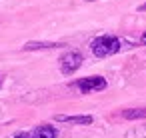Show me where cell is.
Instances as JSON below:
<instances>
[{"label":"cell","mask_w":146,"mask_h":138,"mask_svg":"<svg viewBox=\"0 0 146 138\" xmlns=\"http://www.w3.org/2000/svg\"><path fill=\"white\" fill-rule=\"evenodd\" d=\"M56 122H68V124H92L94 118L92 116H64V114H56L54 116Z\"/></svg>","instance_id":"obj_4"},{"label":"cell","mask_w":146,"mask_h":138,"mask_svg":"<svg viewBox=\"0 0 146 138\" xmlns=\"http://www.w3.org/2000/svg\"><path fill=\"white\" fill-rule=\"evenodd\" d=\"M122 118H126V120H142V118H146V108H130V110H124L122 112Z\"/></svg>","instance_id":"obj_7"},{"label":"cell","mask_w":146,"mask_h":138,"mask_svg":"<svg viewBox=\"0 0 146 138\" xmlns=\"http://www.w3.org/2000/svg\"><path fill=\"white\" fill-rule=\"evenodd\" d=\"M72 86L78 88L82 94H90V92H100V90H104L108 84H106V78H102V76H88V78L76 80Z\"/></svg>","instance_id":"obj_2"},{"label":"cell","mask_w":146,"mask_h":138,"mask_svg":"<svg viewBox=\"0 0 146 138\" xmlns=\"http://www.w3.org/2000/svg\"><path fill=\"white\" fill-rule=\"evenodd\" d=\"M122 44L124 42L120 38L104 34V36H98V38H94L90 42V50H92V54L96 58H106V56H112V54L120 52L122 50Z\"/></svg>","instance_id":"obj_1"},{"label":"cell","mask_w":146,"mask_h":138,"mask_svg":"<svg viewBox=\"0 0 146 138\" xmlns=\"http://www.w3.org/2000/svg\"><path fill=\"white\" fill-rule=\"evenodd\" d=\"M138 12H146V4H142V6H138Z\"/></svg>","instance_id":"obj_10"},{"label":"cell","mask_w":146,"mask_h":138,"mask_svg":"<svg viewBox=\"0 0 146 138\" xmlns=\"http://www.w3.org/2000/svg\"><path fill=\"white\" fill-rule=\"evenodd\" d=\"M62 42H26L22 50H46V48H60Z\"/></svg>","instance_id":"obj_6"},{"label":"cell","mask_w":146,"mask_h":138,"mask_svg":"<svg viewBox=\"0 0 146 138\" xmlns=\"http://www.w3.org/2000/svg\"><path fill=\"white\" fill-rule=\"evenodd\" d=\"M82 62H84V58H82V54L80 52H76V50H72V52H66L62 58H60V70H62V74H74L80 66H82Z\"/></svg>","instance_id":"obj_3"},{"label":"cell","mask_w":146,"mask_h":138,"mask_svg":"<svg viewBox=\"0 0 146 138\" xmlns=\"http://www.w3.org/2000/svg\"><path fill=\"white\" fill-rule=\"evenodd\" d=\"M0 84H2V80H0Z\"/></svg>","instance_id":"obj_11"},{"label":"cell","mask_w":146,"mask_h":138,"mask_svg":"<svg viewBox=\"0 0 146 138\" xmlns=\"http://www.w3.org/2000/svg\"><path fill=\"white\" fill-rule=\"evenodd\" d=\"M32 134H34V138H58L56 128L50 126V124H40V126H36V130H34Z\"/></svg>","instance_id":"obj_5"},{"label":"cell","mask_w":146,"mask_h":138,"mask_svg":"<svg viewBox=\"0 0 146 138\" xmlns=\"http://www.w3.org/2000/svg\"><path fill=\"white\" fill-rule=\"evenodd\" d=\"M140 44H144V46H146V32L140 36Z\"/></svg>","instance_id":"obj_9"},{"label":"cell","mask_w":146,"mask_h":138,"mask_svg":"<svg viewBox=\"0 0 146 138\" xmlns=\"http://www.w3.org/2000/svg\"><path fill=\"white\" fill-rule=\"evenodd\" d=\"M14 138H34V134L32 132H18Z\"/></svg>","instance_id":"obj_8"}]
</instances>
